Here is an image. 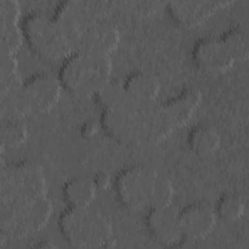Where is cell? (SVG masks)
<instances>
[{"label": "cell", "instance_id": "1", "mask_svg": "<svg viewBox=\"0 0 249 249\" xmlns=\"http://www.w3.org/2000/svg\"><path fill=\"white\" fill-rule=\"evenodd\" d=\"M111 73L109 54L79 51L61 63L58 80L69 93L77 97H89L110 81Z\"/></svg>", "mask_w": 249, "mask_h": 249}, {"label": "cell", "instance_id": "2", "mask_svg": "<svg viewBox=\"0 0 249 249\" xmlns=\"http://www.w3.org/2000/svg\"><path fill=\"white\" fill-rule=\"evenodd\" d=\"M58 228L73 247L111 248L115 245L110 219L90 206H68L58 218Z\"/></svg>", "mask_w": 249, "mask_h": 249}, {"label": "cell", "instance_id": "3", "mask_svg": "<svg viewBox=\"0 0 249 249\" xmlns=\"http://www.w3.org/2000/svg\"><path fill=\"white\" fill-rule=\"evenodd\" d=\"M23 39L31 51L48 62H63L74 50L53 18L28 14L21 22Z\"/></svg>", "mask_w": 249, "mask_h": 249}, {"label": "cell", "instance_id": "4", "mask_svg": "<svg viewBox=\"0 0 249 249\" xmlns=\"http://www.w3.org/2000/svg\"><path fill=\"white\" fill-rule=\"evenodd\" d=\"M53 213L47 196L28 201L1 202L2 239H19L46 227Z\"/></svg>", "mask_w": 249, "mask_h": 249}, {"label": "cell", "instance_id": "5", "mask_svg": "<svg viewBox=\"0 0 249 249\" xmlns=\"http://www.w3.org/2000/svg\"><path fill=\"white\" fill-rule=\"evenodd\" d=\"M196 88H187L177 96L151 109L148 118L149 139L155 142L165 139L175 129L185 125L201 102Z\"/></svg>", "mask_w": 249, "mask_h": 249}, {"label": "cell", "instance_id": "6", "mask_svg": "<svg viewBox=\"0 0 249 249\" xmlns=\"http://www.w3.org/2000/svg\"><path fill=\"white\" fill-rule=\"evenodd\" d=\"M44 196L47 181L39 164L23 160L2 166L1 202L28 201Z\"/></svg>", "mask_w": 249, "mask_h": 249}, {"label": "cell", "instance_id": "7", "mask_svg": "<svg viewBox=\"0 0 249 249\" xmlns=\"http://www.w3.org/2000/svg\"><path fill=\"white\" fill-rule=\"evenodd\" d=\"M158 176V172L144 165L124 168L115 179L118 199L129 210H149L152 207Z\"/></svg>", "mask_w": 249, "mask_h": 249}, {"label": "cell", "instance_id": "8", "mask_svg": "<svg viewBox=\"0 0 249 249\" xmlns=\"http://www.w3.org/2000/svg\"><path fill=\"white\" fill-rule=\"evenodd\" d=\"M141 103L136 102L124 109L103 110L100 125L113 139L129 143L145 137L144 113H140Z\"/></svg>", "mask_w": 249, "mask_h": 249}, {"label": "cell", "instance_id": "9", "mask_svg": "<svg viewBox=\"0 0 249 249\" xmlns=\"http://www.w3.org/2000/svg\"><path fill=\"white\" fill-rule=\"evenodd\" d=\"M178 212L171 204L165 207L150 208L147 212L146 226L149 232L164 246H181L186 240L180 227Z\"/></svg>", "mask_w": 249, "mask_h": 249}, {"label": "cell", "instance_id": "10", "mask_svg": "<svg viewBox=\"0 0 249 249\" xmlns=\"http://www.w3.org/2000/svg\"><path fill=\"white\" fill-rule=\"evenodd\" d=\"M58 79L47 73H38L22 84L23 92L33 112L47 113L58 102L61 93Z\"/></svg>", "mask_w": 249, "mask_h": 249}, {"label": "cell", "instance_id": "11", "mask_svg": "<svg viewBox=\"0 0 249 249\" xmlns=\"http://www.w3.org/2000/svg\"><path fill=\"white\" fill-rule=\"evenodd\" d=\"M232 2L212 0L172 1L167 3L166 8L175 22L186 28H193L203 23L216 11L227 7Z\"/></svg>", "mask_w": 249, "mask_h": 249}, {"label": "cell", "instance_id": "12", "mask_svg": "<svg viewBox=\"0 0 249 249\" xmlns=\"http://www.w3.org/2000/svg\"><path fill=\"white\" fill-rule=\"evenodd\" d=\"M179 223L186 239H199L212 232L216 226L215 209L204 201L192 202L178 212Z\"/></svg>", "mask_w": 249, "mask_h": 249}, {"label": "cell", "instance_id": "13", "mask_svg": "<svg viewBox=\"0 0 249 249\" xmlns=\"http://www.w3.org/2000/svg\"><path fill=\"white\" fill-rule=\"evenodd\" d=\"M193 60L200 69L211 73H225L235 63L221 38H204L193 49Z\"/></svg>", "mask_w": 249, "mask_h": 249}, {"label": "cell", "instance_id": "14", "mask_svg": "<svg viewBox=\"0 0 249 249\" xmlns=\"http://www.w3.org/2000/svg\"><path fill=\"white\" fill-rule=\"evenodd\" d=\"M53 19L77 52L82 33L92 20L88 10L80 2L64 1L56 7Z\"/></svg>", "mask_w": 249, "mask_h": 249}, {"label": "cell", "instance_id": "15", "mask_svg": "<svg viewBox=\"0 0 249 249\" xmlns=\"http://www.w3.org/2000/svg\"><path fill=\"white\" fill-rule=\"evenodd\" d=\"M20 7L16 0H0L1 53L16 55L21 47L23 35L18 24Z\"/></svg>", "mask_w": 249, "mask_h": 249}, {"label": "cell", "instance_id": "16", "mask_svg": "<svg viewBox=\"0 0 249 249\" xmlns=\"http://www.w3.org/2000/svg\"><path fill=\"white\" fill-rule=\"evenodd\" d=\"M120 42V33L111 23L91 20L80 38L77 52H93L110 54Z\"/></svg>", "mask_w": 249, "mask_h": 249}, {"label": "cell", "instance_id": "17", "mask_svg": "<svg viewBox=\"0 0 249 249\" xmlns=\"http://www.w3.org/2000/svg\"><path fill=\"white\" fill-rule=\"evenodd\" d=\"M124 87L128 95L139 103L154 101L160 89L158 78L144 71H136L128 75L124 83Z\"/></svg>", "mask_w": 249, "mask_h": 249}, {"label": "cell", "instance_id": "18", "mask_svg": "<svg viewBox=\"0 0 249 249\" xmlns=\"http://www.w3.org/2000/svg\"><path fill=\"white\" fill-rule=\"evenodd\" d=\"M97 188L92 179L72 178L62 188L64 200L71 207H88L93 202Z\"/></svg>", "mask_w": 249, "mask_h": 249}, {"label": "cell", "instance_id": "19", "mask_svg": "<svg viewBox=\"0 0 249 249\" xmlns=\"http://www.w3.org/2000/svg\"><path fill=\"white\" fill-rule=\"evenodd\" d=\"M188 144L195 154L204 157L213 154L219 149L221 137L213 126L198 124L190 130Z\"/></svg>", "mask_w": 249, "mask_h": 249}, {"label": "cell", "instance_id": "20", "mask_svg": "<svg viewBox=\"0 0 249 249\" xmlns=\"http://www.w3.org/2000/svg\"><path fill=\"white\" fill-rule=\"evenodd\" d=\"M94 96L103 110L124 109L137 102L128 95L124 84L111 80Z\"/></svg>", "mask_w": 249, "mask_h": 249}, {"label": "cell", "instance_id": "21", "mask_svg": "<svg viewBox=\"0 0 249 249\" xmlns=\"http://www.w3.org/2000/svg\"><path fill=\"white\" fill-rule=\"evenodd\" d=\"M32 112L22 86L1 94V119L23 120Z\"/></svg>", "mask_w": 249, "mask_h": 249}, {"label": "cell", "instance_id": "22", "mask_svg": "<svg viewBox=\"0 0 249 249\" xmlns=\"http://www.w3.org/2000/svg\"><path fill=\"white\" fill-rule=\"evenodd\" d=\"M1 147L16 149L23 145L28 137V129L22 120L1 119Z\"/></svg>", "mask_w": 249, "mask_h": 249}, {"label": "cell", "instance_id": "23", "mask_svg": "<svg viewBox=\"0 0 249 249\" xmlns=\"http://www.w3.org/2000/svg\"><path fill=\"white\" fill-rule=\"evenodd\" d=\"M1 70H0V93L4 94L12 89L22 86L20 74L18 71V61L15 55L1 53Z\"/></svg>", "mask_w": 249, "mask_h": 249}, {"label": "cell", "instance_id": "24", "mask_svg": "<svg viewBox=\"0 0 249 249\" xmlns=\"http://www.w3.org/2000/svg\"><path fill=\"white\" fill-rule=\"evenodd\" d=\"M220 38L229 50L234 62H244L247 60L249 55L247 38L240 28H231Z\"/></svg>", "mask_w": 249, "mask_h": 249}, {"label": "cell", "instance_id": "25", "mask_svg": "<svg viewBox=\"0 0 249 249\" xmlns=\"http://www.w3.org/2000/svg\"><path fill=\"white\" fill-rule=\"evenodd\" d=\"M245 211V203L242 198L234 194H226L222 196L216 204V215L228 222H233L240 219Z\"/></svg>", "mask_w": 249, "mask_h": 249}, {"label": "cell", "instance_id": "26", "mask_svg": "<svg viewBox=\"0 0 249 249\" xmlns=\"http://www.w3.org/2000/svg\"><path fill=\"white\" fill-rule=\"evenodd\" d=\"M173 195L174 190L171 182L166 177L159 174L151 208H160L170 205Z\"/></svg>", "mask_w": 249, "mask_h": 249}, {"label": "cell", "instance_id": "27", "mask_svg": "<svg viewBox=\"0 0 249 249\" xmlns=\"http://www.w3.org/2000/svg\"><path fill=\"white\" fill-rule=\"evenodd\" d=\"M95 187L97 189H100V190H106L109 185H110V176L106 173V172H103V171H99L97 172L93 179H92Z\"/></svg>", "mask_w": 249, "mask_h": 249}, {"label": "cell", "instance_id": "28", "mask_svg": "<svg viewBox=\"0 0 249 249\" xmlns=\"http://www.w3.org/2000/svg\"><path fill=\"white\" fill-rule=\"evenodd\" d=\"M100 124H96L95 122H87L83 124L81 129V133L85 138H89L94 136L99 130Z\"/></svg>", "mask_w": 249, "mask_h": 249}, {"label": "cell", "instance_id": "29", "mask_svg": "<svg viewBox=\"0 0 249 249\" xmlns=\"http://www.w3.org/2000/svg\"><path fill=\"white\" fill-rule=\"evenodd\" d=\"M32 247H35V248H43V249H48V248H55L56 245L51 241V240H42L38 243H36L35 245H32Z\"/></svg>", "mask_w": 249, "mask_h": 249}]
</instances>
